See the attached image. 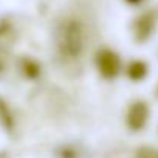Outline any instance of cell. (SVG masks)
Instances as JSON below:
<instances>
[{"label": "cell", "mask_w": 158, "mask_h": 158, "mask_svg": "<svg viewBox=\"0 0 158 158\" xmlns=\"http://www.w3.org/2000/svg\"><path fill=\"white\" fill-rule=\"evenodd\" d=\"M149 72V68H148V63L143 61V60H132L129 64H127V69H126V74L127 77L132 80V81H141L146 78Z\"/></svg>", "instance_id": "cell-8"}, {"label": "cell", "mask_w": 158, "mask_h": 158, "mask_svg": "<svg viewBox=\"0 0 158 158\" xmlns=\"http://www.w3.org/2000/svg\"><path fill=\"white\" fill-rule=\"evenodd\" d=\"M55 43L63 58L78 61L86 49V31L83 22L77 17H63L55 28Z\"/></svg>", "instance_id": "cell-1"}, {"label": "cell", "mask_w": 158, "mask_h": 158, "mask_svg": "<svg viewBox=\"0 0 158 158\" xmlns=\"http://www.w3.org/2000/svg\"><path fill=\"white\" fill-rule=\"evenodd\" d=\"M17 39V28L12 23L11 19L5 17L0 19V43L2 45H11Z\"/></svg>", "instance_id": "cell-7"}, {"label": "cell", "mask_w": 158, "mask_h": 158, "mask_svg": "<svg viewBox=\"0 0 158 158\" xmlns=\"http://www.w3.org/2000/svg\"><path fill=\"white\" fill-rule=\"evenodd\" d=\"M151 115V109L144 102H134L126 114V124L131 131H141Z\"/></svg>", "instance_id": "cell-4"}, {"label": "cell", "mask_w": 158, "mask_h": 158, "mask_svg": "<svg viewBox=\"0 0 158 158\" xmlns=\"http://www.w3.org/2000/svg\"><path fill=\"white\" fill-rule=\"evenodd\" d=\"M5 72H6V61H5V58L0 55V78L5 75Z\"/></svg>", "instance_id": "cell-10"}, {"label": "cell", "mask_w": 158, "mask_h": 158, "mask_svg": "<svg viewBox=\"0 0 158 158\" xmlns=\"http://www.w3.org/2000/svg\"><path fill=\"white\" fill-rule=\"evenodd\" d=\"M135 158H158V149L154 146H141L138 148Z\"/></svg>", "instance_id": "cell-9"}, {"label": "cell", "mask_w": 158, "mask_h": 158, "mask_svg": "<svg viewBox=\"0 0 158 158\" xmlns=\"http://www.w3.org/2000/svg\"><path fill=\"white\" fill-rule=\"evenodd\" d=\"M20 72L25 78H29V80H35L40 77L42 74V68H40V63L31 57H22L20 58Z\"/></svg>", "instance_id": "cell-5"}, {"label": "cell", "mask_w": 158, "mask_h": 158, "mask_svg": "<svg viewBox=\"0 0 158 158\" xmlns=\"http://www.w3.org/2000/svg\"><path fill=\"white\" fill-rule=\"evenodd\" d=\"M126 3H129V5H138V3H141L143 0H124Z\"/></svg>", "instance_id": "cell-11"}, {"label": "cell", "mask_w": 158, "mask_h": 158, "mask_svg": "<svg viewBox=\"0 0 158 158\" xmlns=\"http://www.w3.org/2000/svg\"><path fill=\"white\" fill-rule=\"evenodd\" d=\"M95 64L98 69V74L106 78V80H112L120 74L121 69V60L118 57V54L109 48L100 49L95 55Z\"/></svg>", "instance_id": "cell-2"}, {"label": "cell", "mask_w": 158, "mask_h": 158, "mask_svg": "<svg viewBox=\"0 0 158 158\" xmlns=\"http://www.w3.org/2000/svg\"><path fill=\"white\" fill-rule=\"evenodd\" d=\"M0 126L8 132L12 134L15 129V117L11 106L6 103L5 98H0Z\"/></svg>", "instance_id": "cell-6"}, {"label": "cell", "mask_w": 158, "mask_h": 158, "mask_svg": "<svg viewBox=\"0 0 158 158\" xmlns=\"http://www.w3.org/2000/svg\"><path fill=\"white\" fill-rule=\"evenodd\" d=\"M157 19L158 15L155 11H146L134 20L132 31H134V39L138 43H144L152 37L157 26Z\"/></svg>", "instance_id": "cell-3"}]
</instances>
